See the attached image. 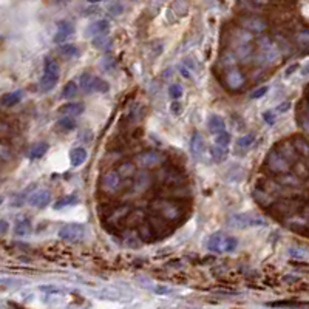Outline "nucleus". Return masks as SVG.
<instances>
[{"instance_id": "7", "label": "nucleus", "mask_w": 309, "mask_h": 309, "mask_svg": "<svg viewBox=\"0 0 309 309\" xmlns=\"http://www.w3.org/2000/svg\"><path fill=\"white\" fill-rule=\"evenodd\" d=\"M154 209L158 210V214L162 218L170 220V221H175L182 215V207L177 201H166V199L156 201L154 202Z\"/></svg>"}, {"instance_id": "8", "label": "nucleus", "mask_w": 309, "mask_h": 309, "mask_svg": "<svg viewBox=\"0 0 309 309\" xmlns=\"http://www.w3.org/2000/svg\"><path fill=\"white\" fill-rule=\"evenodd\" d=\"M190 152H192V154L198 161H201V162L204 161V156H206V153H207V147H206L204 139H202V136H201L198 132L193 133V136L190 139Z\"/></svg>"}, {"instance_id": "39", "label": "nucleus", "mask_w": 309, "mask_h": 309, "mask_svg": "<svg viewBox=\"0 0 309 309\" xmlns=\"http://www.w3.org/2000/svg\"><path fill=\"white\" fill-rule=\"evenodd\" d=\"M101 68L104 71H111V70H114L116 68V61L113 59L111 56H105L104 59L101 61Z\"/></svg>"}, {"instance_id": "26", "label": "nucleus", "mask_w": 309, "mask_h": 309, "mask_svg": "<svg viewBox=\"0 0 309 309\" xmlns=\"http://www.w3.org/2000/svg\"><path fill=\"white\" fill-rule=\"evenodd\" d=\"M178 173H179L178 170L169 167V169H166L162 172V179L166 181L169 186H177V184H179V182L184 181V178H182V177H178V178L175 177V175H178Z\"/></svg>"}, {"instance_id": "12", "label": "nucleus", "mask_w": 309, "mask_h": 309, "mask_svg": "<svg viewBox=\"0 0 309 309\" xmlns=\"http://www.w3.org/2000/svg\"><path fill=\"white\" fill-rule=\"evenodd\" d=\"M150 186H152V175L149 172H141V173H136V175H134L132 187L136 193L147 190Z\"/></svg>"}, {"instance_id": "18", "label": "nucleus", "mask_w": 309, "mask_h": 309, "mask_svg": "<svg viewBox=\"0 0 309 309\" xmlns=\"http://www.w3.org/2000/svg\"><path fill=\"white\" fill-rule=\"evenodd\" d=\"M88 158V152H87L84 147H76L70 152V162L73 167H79L87 161Z\"/></svg>"}, {"instance_id": "49", "label": "nucleus", "mask_w": 309, "mask_h": 309, "mask_svg": "<svg viewBox=\"0 0 309 309\" xmlns=\"http://www.w3.org/2000/svg\"><path fill=\"white\" fill-rule=\"evenodd\" d=\"M154 292H156V294H167L170 291H169V289H166V287H154Z\"/></svg>"}, {"instance_id": "16", "label": "nucleus", "mask_w": 309, "mask_h": 309, "mask_svg": "<svg viewBox=\"0 0 309 309\" xmlns=\"http://www.w3.org/2000/svg\"><path fill=\"white\" fill-rule=\"evenodd\" d=\"M85 110V105L81 104V102H68L62 105V107H59V111L61 114L64 116H81Z\"/></svg>"}, {"instance_id": "9", "label": "nucleus", "mask_w": 309, "mask_h": 309, "mask_svg": "<svg viewBox=\"0 0 309 309\" xmlns=\"http://www.w3.org/2000/svg\"><path fill=\"white\" fill-rule=\"evenodd\" d=\"M241 26L244 28V30L250 31V33H263L267 23L265 19L258 17V16H250V17H243L241 19Z\"/></svg>"}, {"instance_id": "32", "label": "nucleus", "mask_w": 309, "mask_h": 309, "mask_svg": "<svg viewBox=\"0 0 309 309\" xmlns=\"http://www.w3.org/2000/svg\"><path fill=\"white\" fill-rule=\"evenodd\" d=\"M79 202V199H77V195H66L64 198H59V201L54 202V209L59 210V209H64V207H68V206H74Z\"/></svg>"}, {"instance_id": "3", "label": "nucleus", "mask_w": 309, "mask_h": 309, "mask_svg": "<svg viewBox=\"0 0 309 309\" xmlns=\"http://www.w3.org/2000/svg\"><path fill=\"white\" fill-rule=\"evenodd\" d=\"M122 186H124V178L118 170L105 172L101 178V190L105 195H110V197L118 195L122 190Z\"/></svg>"}, {"instance_id": "22", "label": "nucleus", "mask_w": 309, "mask_h": 309, "mask_svg": "<svg viewBox=\"0 0 309 309\" xmlns=\"http://www.w3.org/2000/svg\"><path fill=\"white\" fill-rule=\"evenodd\" d=\"M14 234L17 237H26L31 234V221L28 218H21L17 220V223L14 224Z\"/></svg>"}, {"instance_id": "40", "label": "nucleus", "mask_w": 309, "mask_h": 309, "mask_svg": "<svg viewBox=\"0 0 309 309\" xmlns=\"http://www.w3.org/2000/svg\"><path fill=\"white\" fill-rule=\"evenodd\" d=\"M169 96L173 99V101H178L181 96H182V87L179 84H173L170 85L169 88Z\"/></svg>"}, {"instance_id": "46", "label": "nucleus", "mask_w": 309, "mask_h": 309, "mask_svg": "<svg viewBox=\"0 0 309 309\" xmlns=\"http://www.w3.org/2000/svg\"><path fill=\"white\" fill-rule=\"evenodd\" d=\"M298 68H300V65H298V64H292V65H289L287 68H286V71H285V76H286V77H289L292 73H295Z\"/></svg>"}, {"instance_id": "45", "label": "nucleus", "mask_w": 309, "mask_h": 309, "mask_svg": "<svg viewBox=\"0 0 309 309\" xmlns=\"http://www.w3.org/2000/svg\"><path fill=\"white\" fill-rule=\"evenodd\" d=\"M289 109H291V102H289V101H285V102H282V104H280L278 107H277V111H278V113H286Z\"/></svg>"}, {"instance_id": "43", "label": "nucleus", "mask_w": 309, "mask_h": 309, "mask_svg": "<svg viewBox=\"0 0 309 309\" xmlns=\"http://www.w3.org/2000/svg\"><path fill=\"white\" fill-rule=\"evenodd\" d=\"M269 91V87H260V88H257L254 93H250V99H260V98H263V96Z\"/></svg>"}, {"instance_id": "35", "label": "nucleus", "mask_w": 309, "mask_h": 309, "mask_svg": "<svg viewBox=\"0 0 309 309\" xmlns=\"http://www.w3.org/2000/svg\"><path fill=\"white\" fill-rule=\"evenodd\" d=\"M57 127L62 132H71L76 129V121L73 119V116H65L59 122H57Z\"/></svg>"}, {"instance_id": "47", "label": "nucleus", "mask_w": 309, "mask_h": 309, "mask_svg": "<svg viewBox=\"0 0 309 309\" xmlns=\"http://www.w3.org/2000/svg\"><path fill=\"white\" fill-rule=\"evenodd\" d=\"M170 110H172V113H175V114H179L181 113V104L179 102H172V105H170Z\"/></svg>"}, {"instance_id": "10", "label": "nucleus", "mask_w": 309, "mask_h": 309, "mask_svg": "<svg viewBox=\"0 0 309 309\" xmlns=\"http://www.w3.org/2000/svg\"><path fill=\"white\" fill-rule=\"evenodd\" d=\"M74 33V25L68 21H61L57 23V31L54 34V44H61L64 41H66L71 34Z\"/></svg>"}, {"instance_id": "2", "label": "nucleus", "mask_w": 309, "mask_h": 309, "mask_svg": "<svg viewBox=\"0 0 309 309\" xmlns=\"http://www.w3.org/2000/svg\"><path fill=\"white\" fill-rule=\"evenodd\" d=\"M237 246H238V240L235 237L224 235V234H221V232H217V234L210 235L207 240V249L210 252H217V254L234 252Z\"/></svg>"}, {"instance_id": "36", "label": "nucleus", "mask_w": 309, "mask_h": 309, "mask_svg": "<svg viewBox=\"0 0 309 309\" xmlns=\"http://www.w3.org/2000/svg\"><path fill=\"white\" fill-rule=\"evenodd\" d=\"M254 141H255V134L254 133H246L244 136H241L237 141V146L241 147V149H249L254 144Z\"/></svg>"}, {"instance_id": "28", "label": "nucleus", "mask_w": 309, "mask_h": 309, "mask_svg": "<svg viewBox=\"0 0 309 309\" xmlns=\"http://www.w3.org/2000/svg\"><path fill=\"white\" fill-rule=\"evenodd\" d=\"M96 295H98L99 298H102V300H122L124 298V294H121L119 291H116V289H110V287H105L102 289V291H98L96 292Z\"/></svg>"}, {"instance_id": "13", "label": "nucleus", "mask_w": 309, "mask_h": 309, "mask_svg": "<svg viewBox=\"0 0 309 309\" xmlns=\"http://www.w3.org/2000/svg\"><path fill=\"white\" fill-rule=\"evenodd\" d=\"M109 30H110V22L105 21V19H101V21L91 22L88 26H87L85 34L88 36V37H96V36L105 34Z\"/></svg>"}, {"instance_id": "24", "label": "nucleus", "mask_w": 309, "mask_h": 309, "mask_svg": "<svg viewBox=\"0 0 309 309\" xmlns=\"http://www.w3.org/2000/svg\"><path fill=\"white\" fill-rule=\"evenodd\" d=\"M59 53L62 57H65V59H76V57H79L81 51H79V48H77L76 45L73 44H68V45H61L59 46Z\"/></svg>"}, {"instance_id": "23", "label": "nucleus", "mask_w": 309, "mask_h": 309, "mask_svg": "<svg viewBox=\"0 0 309 309\" xmlns=\"http://www.w3.org/2000/svg\"><path fill=\"white\" fill-rule=\"evenodd\" d=\"M130 214V207H127V206H119V207H114L110 214H109V221L110 223H113V224H118L119 221L122 220V218H125Z\"/></svg>"}, {"instance_id": "15", "label": "nucleus", "mask_w": 309, "mask_h": 309, "mask_svg": "<svg viewBox=\"0 0 309 309\" xmlns=\"http://www.w3.org/2000/svg\"><path fill=\"white\" fill-rule=\"evenodd\" d=\"M51 199V193L48 190H39L34 195L30 197V204L36 209H45L48 204H50Z\"/></svg>"}, {"instance_id": "34", "label": "nucleus", "mask_w": 309, "mask_h": 309, "mask_svg": "<svg viewBox=\"0 0 309 309\" xmlns=\"http://www.w3.org/2000/svg\"><path fill=\"white\" fill-rule=\"evenodd\" d=\"M76 94H77V85H76V82H73V81L66 82L64 85V88H62V98L64 99H73Z\"/></svg>"}, {"instance_id": "41", "label": "nucleus", "mask_w": 309, "mask_h": 309, "mask_svg": "<svg viewBox=\"0 0 309 309\" xmlns=\"http://www.w3.org/2000/svg\"><path fill=\"white\" fill-rule=\"evenodd\" d=\"M294 147L298 153H303V154H309V146L303 141V139H295L294 141Z\"/></svg>"}, {"instance_id": "1", "label": "nucleus", "mask_w": 309, "mask_h": 309, "mask_svg": "<svg viewBox=\"0 0 309 309\" xmlns=\"http://www.w3.org/2000/svg\"><path fill=\"white\" fill-rule=\"evenodd\" d=\"M227 224L234 229H249V227H265L267 226L266 218L258 214H234L227 218Z\"/></svg>"}, {"instance_id": "48", "label": "nucleus", "mask_w": 309, "mask_h": 309, "mask_svg": "<svg viewBox=\"0 0 309 309\" xmlns=\"http://www.w3.org/2000/svg\"><path fill=\"white\" fill-rule=\"evenodd\" d=\"M179 71H181V74L184 76V77H187V79H190V73H189V70L186 68V66H179Z\"/></svg>"}, {"instance_id": "14", "label": "nucleus", "mask_w": 309, "mask_h": 309, "mask_svg": "<svg viewBox=\"0 0 309 309\" xmlns=\"http://www.w3.org/2000/svg\"><path fill=\"white\" fill-rule=\"evenodd\" d=\"M59 73H54V71H44V76L41 79V90L44 93H50L51 90H54V87L59 82Z\"/></svg>"}, {"instance_id": "38", "label": "nucleus", "mask_w": 309, "mask_h": 309, "mask_svg": "<svg viewBox=\"0 0 309 309\" xmlns=\"http://www.w3.org/2000/svg\"><path fill=\"white\" fill-rule=\"evenodd\" d=\"M230 141H232L230 133H227V132H221V133L215 134V144H220V146H226V147H229Z\"/></svg>"}, {"instance_id": "33", "label": "nucleus", "mask_w": 309, "mask_h": 309, "mask_svg": "<svg viewBox=\"0 0 309 309\" xmlns=\"http://www.w3.org/2000/svg\"><path fill=\"white\" fill-rule=\"evenodd\" d=\"M91 44L94 48H98V50H107V48H110V45H111V37L104 36V34L96 36V37H93Z\"/></svg>"}, {"instance_id": "31", "label": "nucleus", "mask_w": 309, "mask_h": 309, "mask_svg": "<svg viewBox=\"0 0 309 309\" xmlns=\"http://www.w3.org/2000/svg\"><path fill=\"white\" fill-rule=\"evenodd\" d=\"M94 77H96V76H91L90 73H84V74L81 76V88L84 90V93H87V94L94 93V91H93Z\"/></svg>"}, {"instance_id": "44", "label": "nucleus", "mask_w": 309, "mask_h": 309, "mask_svg": "<svg viewBox=\"0 0 309 309\" xmlns=\"http://www.w3.org/2000/svg\"><path fill=\"white\" fill-rule=\"evenodd\" d=\"M263 119L267 125H274L277 121V114L274 111H265L263 113Z\"/></svg>"}, {"instance_id": "20", "label": "nucleus", "mask_w": 309, "mask_h": 309, "mask_svg": "<svg viewBox=\"0 0 309 309\" xmlns=\"http://www.w3.org/2000/svg\"><path fill=\"white\" fill-rule=\"evenodd\" d=\"M210 156L215 162H224L229 156V149L226 146H220V144H215L210 149Z\"/></svg>"}, {"instance_id": "6", "label": "nucleus", "mask_w": 309, "mask_h": 309, "mask_svg": "<svg viewBox=\"0 0 309 309\" xmlns=\"http://www.w3.org/2000/svg\"><path fill=\"white\" fill-rule=\"evenodd\" d=\"M85 226L79 224V223H70L61 227L59 230V237L64 241H68V243H81V241L85 240Z\"/></svg>"}, {"instance_id": "21", "label": "nucleus", "mask_w": 309, "mask_h": 309, "mask_svg": "<svg viewBox=\"0 0 309 309\" xmlns=\"http://www.w3.org/2000/svg\"><path fill=\"white\" fill-rule=\"evenodd\" d=\"M23 98V91L22 90H16V91H11V93H6L2 96V105L3 107H14V105H17L19 102L22 101Z\"/></svg>"}, {"instance_id": "30", "label": "nucleus", "mask_w": 309, "mask_h": 309, "mask_svg": "<svg viewBox=\"0 0 309 309\" xmlns=\"http://www.w3.org/2000/svg\"><path fill=\"white\" fill-rule=\"evenodd\" d=\"M118 172L121 173L124 179H125V178H134V175H136V167H134V164H133V162H130V161H124V162L121 164V166H119Z\"/></svg>"}, {"instance_id": "50", "label": "nucleus", "mask_w": 309, "mask_h": 309, "mask_svg": "<svg viewBox=\"0 0 309 309\" xmlns=\"http://www.w3.org/2000/svg\"><path fill=\"white\" fill-rule=\"evenodd\" d=\"M6 229H8V223H6V220H2V235L6 234Z\"/></svg>"}, {"instance_id": "17", "label": "nucleus", "mask_w": 309, "mask_h": 309, "mask_svg": "<svg viewBox=\"0 0 309 309\" xmlns=\"http://www.w3.org/2000/svg\"><path fill=\"white\" fill-rule=\"evenodd\" d=\"M207 127H209V132L212 134H218L221 132H226V122H224L223 118H221V116L212 114V116H209V119H207Z\"/></svg>"}, {"instance_id": "19", "label": "nucleus", "mask_w": 309, "mask_h": 309, "mask_svg": "<svg viewBox=\"0 0 309 309\" xmlns=\"http://www.w3.org/2000/svg\"><path fill=\"white\" fill-rule=\"evenodd\" d=\"M226 81H227V85L230 87V88H240V87H243L246 77L238 70H230L226 76Z\"/></svg>"}, {"instance_id": "51", "label": "nucleus", "mask_w": 309, "mask_h": 309, "mask_svg": "<svg viewBox=\"0 0 309 309\" xmlns=\"http://www.w3.org/2000/svg\"><path fill=\"white\" fill-rule=\"evenodd\" d=\"M302 74H303V76H309V64H308V65L305 66V68H303Z\"/></svg>"}, {"instance_id": "25", "label": "nucleus", "mask_w": 309, "mask_h": 309, "mask_svg": "<svg viewBox=\"0 0 309 309\" xmlns=\"http://www.w3.org/2000/svg\"><path fill=\"white\" fill-rule=\"evenodd\" d=\"M189 8H190L189 0H175L170 6V11L175 13L178 17H184L189 13Z\"/></svg>"}, {"instance_id": "5", "label": "nucleus", "mask_w": 309, "mask_h": 309, "mask_svg": "<svg viewBox=\"0 0 309 309\" xmlns=\"http://www.w3.org/2000/svg\"><path fill=\"white\" fill-rule=\"evenodd\" d=\"M291 164L292 162L289 161L278 149L270 150V153L266 156V167L272 173H275V175L289 172V169H291Z\"/></svg>"}, {"instance_id": "11", "label": "nucleus", "mask_w": 309, "mask_h": 309, "mask_svg": "<svg viewBox=\"0 0 309 309\" xmlns=\"http://www.w3.org/2000/svg\"><path fill=\"white\" fill-rule=\"evenodd\" d=\"M39 291H41L45 298H54V300H61L66 295V289L62 286H56V285H41L39 286Z\"/></svg>"}, {"instance_id": "29", "label": "nucleus", "mask_w": 309, "mask_h": 309, "mask_svg": "<svg viewBox=\"0 0 309 309\" xmlns=\"http://www.w3.org/2000/svg\"><path fill=\"white\" fill-rule=\"evenodd\" d=\"M48 152V144L46 142H37L31 147L30 150V159L36 161V159H41L45 156V153Z\"/></svg>"}, {"instance_id": "27", "label": "nucleus", "mask_w": 309, "mask_h": 309, "mask_svg": "<svg viewBox=\"0 0 309 309\" xmlns=\"http://www.w3.org/2000/svg\"><path fill=\"white\" fill-rule=\"evenodd\" d=\"M153 235H154V230H153L150 223H147V221H142V223L138 224V237L142 241H150Z\"/></svg>"}, {"instance_id": "52", "label": "nucleus", "mask_w": 309, "mask_h": 309, "mask_svg": "<svg viewBox=\"0 0 309 309\" xmlns=\"http://www.w3.org/2000/svg\"><path fill=\"white\" fill-rule=\"evenodd\" d=\"M87 2H88V3H99L101 0H87Z\"/></svg>"}, {"instance_id": "4", "label": "nucleus", "mask_w": 309, "mask_h": 309, "mask_svg": "<svg viewBox=\"0 0 309 309\" xmlns=\"http://www.w3.org/2000/svg\"><path fill=\"white\" fill-rule=\"evenodd\" d=\"M164 161H166V154L159 150H144L138 154H134V164L144 170L158 167Z\"/></svg>"}, {"instance_id": "42", "label": "nucleus", "mask_w": 309, "mask_h": 309, "mask_svg": "<svg viewBox=\"0 0 309 309\" xmlns=\"http://www.w3.org/2000/svg\"><path fill=\"white\" fill-rule=\"evenodd\" d=\"M297 42L303 50H309V33H302L297 36Z\"/></svg>"}, {"instance_id": "37", "label": "nucleus", "mask_w": 309, "mask_h": 309, "mask_svg": "<svg viewBox=\"0 0 309 309\" xmlns=\"http://www.w3.org/2000/svg\"><path fill=\"white\" fill-rule=\"evenodd\" d=\"M110 90V85L105 82L101 77H94V84H93V91L94 93H107Z\"/></svg>"}]
</instances>
